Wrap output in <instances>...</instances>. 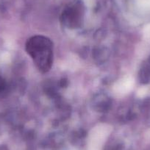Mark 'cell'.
Listing matches in <instances>:
<instances>
[{
	"mask_svg": "<svg viewBox=\"0 0 150 150\" xmlns=\"http://www.w3.org/2000/svg\"><path fill=\"white\" fill-rule=\"evenodd\" d=\"M25 48L40 71L47 73L51 69L54 59V47L49 38L44 35L33 36L27 40Z\"/></svg>",
	"mask_w": 150,
	"mask_h": 150,
	"instance_id": "6da1fadb",
	"label": "cell"
},
{
	"mask_svg": "<svg viewBox=\"0 0 150 150\" xmlns=\"http://www.w3.org/2000/svg\"><path fill=\"white\" fill-rule=\"evenodd\" d=\"M83 18V10L80 5L72 4L63 11L61 22L63 25L70 29L79 28Z\"/></svg>",
	"mask_w": 150,
	"mask_h": 150,
	"instance_id": "7a4b0ae2",
	"label": "cell"
}]
</instances>
